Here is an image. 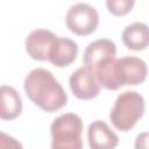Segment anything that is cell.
Wrapping results in <instances>:
<instances>
[{
	"instance_id": "cell-1",
	"label": "cell",
	"mask_w": 149,
	"mask_h": 149,
	"mask_svg": "<svg viewBox=\"0 0 149 149\" xmlns=\"http://www.w3.org/2000/svg\"><path fill=\"white\" fill-rule=\"evenodd\" d=\"M23 88L29 100L44 112H56L68 104L66 92L49 70L33 69L24 78Z\"/></svg>"
},
{
	"instance_id": "cell-2",
	"label": "cell",
	"mask_w": 149,
	"mask_h": 149,
	"mask_svg": "<svg viewBox=\"0 0 149 149\" xmlns=\"http://www.w3.org/2000/svg\"><path fill=\"white\" fill-rule=\"evenodd\" d=\"M144 98L136 91H126L118 95L109 112L112 125L120 132L130 130L144 114Z\"/></svg>"
},
{
	"instance_id": "cell-3",
	"label": "cell",
	"mask_w": 149,
	"mask_h": 149,
	"mask_svg": "<svg viewBox=\"0 0 149 149\" xmlns=\"http://www.w3.org/2000/svg\"><path fill=\"white\" fill-rule=\"evenodd\" d=\"M83 121L74 113H64L57 116L51 126V149H83Z\"/></svg>"
},
{
	"instance_id": "cell-4",
	"label": "cell",
	"mask_w": 149,
	"mask_h": 149,
	"mask_svg": "<svg viewBox=\"0 0 149 149\" xmlns=\"http://www.w3.org/2000/svg\"><path fill=\"white\" fill-rule=\"evenodd\" d=\"M113 81L119 90L125 85H140L142 84L148 73L147 64L143 59L134 56H125L116 58L113 64Z\"/></svg>"
},
{
	"instance_id": "cell-5",
	"label": "cell",
	"mask_w": 149,
	"mask_h": 149,
	"mask_svg": "<svg viewBox=\"0 0 149 149\" xmlns=\"http://www.w3.org/2000/svg\"><path fill=\"white\" fill-rule=\"evenodd\" d=\"M65 24L71 33L78 36H87L97 30L99 26V14L93 6L78 2L68 9Z\"/></svg>"
},
{
	"instance_id": "cell-6",
	"label": "cell",
	"mask_w": 149,
	"mask_h": 149,
	"mask_svg": "<svg viewBox=\"0 0 149 149\" xmlns=\"http://www.w3.org/2000/svg\"><path fill=\"white\" fill-rule=\"evenodd\" d=\"M69 85L72 94L79 100H91L99 95L100 85L94 74L85 66L78 68L69 78Z\"/></svg>"
},
{
	"instance_id": "cell-7",
	"label": "cell",
	"mask_w": 149,
	"mask_h": 149,
	"mask_svg": "<svg viewBox=\"0 0 149 149\" xmlns=\"http://www.w3.org/2000/svg\"><path fill=\"white\" fill-rule=\"evenodd\" d=\"M116 45L112 40L99 38L91 42L84 50L83 62L90 72H94L98 66L108 59L115 58Z\"/></svg>"
},
{
	"instance_id": "cell-8",
	"label": "cell",
	"mask_w": 149,
	"mask_h": 149,
	"mask_svg": "<svg viewBox=\"0 0 149 149\" xmlns=\"http://www.w3.org/2000/svg\"><path fill=\"white\" fill-rule=\"evenodd\" d=\"M57 36L48 29H35L26 38V51L35 61L44 62L49 58L50 48Z\"/></svg>"
},
{
	"instance_id": "cell-9",
	"label": "cell",
	"mask_w": 149,
	"mask_h": 149,
	"mask_svg": "<svg viewBox=\"0 0 149 149\" xmlns=\"http://www.w3.org/2000/svg\"><path fill=\"white\" fill-rule=\"evenodd\" d=\"M87 141L91 149H115L119 144V136L101 120L90 123Z\"/></svg>"
},
{
	"instance_id": "cell-10",
	"label": "cell",
	"mask_w": 149,
	"mask_h": 149,
	"mask_svg": "<svg viewBox=\"0 0 149 149\" xmlns=\"http://www.w3.org/2000/svg\"><path fill=\"white\" fill-rule=\"evenodd\" d=\"M78 55V44L68 37H56L50 51L48 61L57 66V68H65L71 65Z\"/></svg>"
},
{
	"instance_id": "cell-11",
	"label": "cell",
	"mask_w": 149,
	"mask_h": 149,
	"mask_svg": "<svg viewBox=\"0 0 149 149\" xmlns=\"http://www.w3.org/2000/svg\"><path fill=\"white\" fill-rule=\"evenodd\" d=\"M22 99L19 92L8 85L0 86V119L10 121L22 113Z\"/></svg>"
},
{
	"instance_id": "cell-12",
	"label": "cell",
	"mask_w": 149,
	"mask_h": 149,
	"mask_svg": "<svg viewBox=\"0 0 149 149\" xmlns=\"http://www.w3.org/2000/svg\"><path fill=\"white\" fill-rule=\"evenodd\" d=\"M121 37L126 48L134 51H142L149 44L148 26L143 22L130 23L123 29Z\"/></svg>"
},
{
	"instance_id": "cell-13",
	"label": "cell",
	"mask_w": 149,
	"mask_h": 149,
	"mask_svg": "<svg viewBox=\"0 0 149 149\" xmlns=\"http://www.w3.org/2000/svg\"><path fill=\"white\" fill-rule=\"evenodd\" d=\"M135 5L134 0H108L106 1L107 9L115 16H123L132 12Z\"/></svg>"
},
{
	"instance_id": "cell-14",
	"label": "cell",
	"mask_w": 149,
	"mask_h": 149,
	"mask_svg": "<svg viewBox=\"0 0 149 149\" xmlns=\"http://www.w3.org/2000/svg\"><path fill=\"white\" fill-rule=\"evenodd\" d=\"M0 149H24L22 143L13 136L0 132Z\"/></svg>"
},
{
	"instance_id": "cell-15",
	"label": "cell",
	"mask_w": 149,
	"mask_h": 149,
	"mask_svg": "<svg viewBox=\"0 0 149 149\" xmlns=\"http://www.w3.org/2000/svg\"><path fill=\"white\" fill-rule=\"evenodd\" d=\"M135 149H148V133L143 132L137 135L135 143H134Z\"/></svg>"
}]
</instances>
